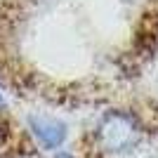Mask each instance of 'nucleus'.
<instances>
[{
  "mask_svg": "<svg viewBox=\"0 0 158 158\" xmlns=\"http://www.w3.org/2000/svg\"><path fill=\"white\" fill-rule=\"evenodd\" d=\"M137 123L123 113H109L99 125V139L106 151H123L137 142Z\"/></svg>",
  "mask_w": 158,
  "mask_h": 158,
  "instance_id": "obj_1",
  "label": "nucleus"
},
{
  "mask_svg": "<svg viewBox=\"0 0 158 158\" xmlns=\"http://www.w3.org/2000/svg\"><path fill=\"white\" fill-rule=\"evenodd\" d=\"M31 130L33 135L40 139V144L47 149L59 146L66 139V125L59 120H50V118H31Z\"/></svg>",
  "mask_w": 158,
  "mask_h": 158,
  "instance_id": "obj_2",
  "label": "nucleus"
},
{
  "mask_svg": "<svg viewBox=\"0 0 158 158\" xmlns=\"http://www.w3.org/2000/svg\"><path fill=\"white\" fill-rule=\"evenodd\" d=\"M57 158H71V156H69V153H59Z\"/></svg>",
  "mask_w": 158,
  "mask_h": 158,
  "instance_id": "obj_3",
  "label": "nucleus"
},
{
  "mask_svg": "<svg viewBox=\"0 0 158 158\" xmlns=\"http://www.w3.org/2000/svg\"><path fill=\"white\" fill-rule=\"evenodd\" d=\"M0 104H2V97H0Z\"/></svg>",
  "mask_w": 158,
  "mask_h": 158,
  "instance_id": "obj_4",
  "label": "nucleus"
}]
</instances>
